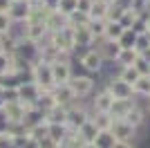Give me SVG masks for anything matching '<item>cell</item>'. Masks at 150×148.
<instances>
[{
    "mask_svg": "<svg viewBox=\"0 0 150 148\" xmlns=\"http://www.w3.org/2000/svg\"><path fill=\"white\" fill-rule=\"evenodd\" d=\"M31 81L36 83L43 92H47V90H54L56 88V83H54V74H52V65L45 61H34V65H31Z\"/></svg>",
    "mask_w": 150,
    "mask_h": 148,
    "instance_id": "6da1fadb",
    "label": "cell"
},
{
    "mask_svg": "<svg viewBox=\"0 0 150 148\" xmlns=\"http://www.w3.org/2000/svg\"><path fill=\"white\" fill-rule=\"evenodd\" d=\"M47 41H50L54 47H58V49H61V54H65V56H72L76 52L74 29H72V27H63V29H58V31H50Z\"/></svg>",
    "mask_w": 150,
    "mask_h": 148,
    "instance_id": "7a4b0ae2",
    "label": "cell"
},
{
    "mask_svg": "<svg viewBox=\"0 0 150 148\" xmlns=\"http://www.w3.org/2000/svg\"><path fill=\"white\" fill-rule=\"evenodd\" d=\"M79 63H81L83 72L88 74H101L103 72V68H105V58H103V54L99 52V47L94 45V47L90 49H83V54L79 56Z\"/></svg>",
    "mask_w": 150,
    "mask_h": 148,
    "instance_id": "3957f363",
    "label": "cell"
},
{
    "mask_svg": "<svg viewBox=\"0 0 150 148\" xmlns=\"http://www.w3.org/2000/svg\"><path fill=\"white\" fill-rule=\"evenodd\" d=\"M69 90L74 92V97L76 99H85V97H90V94L94 92V88H96V81H94V76L92 74H74L72 79H69Z\"/></svg>",
    "mask_w": 150,
    "mask_h": 148,
    "instance_id": "277c9868",
    "label": "cell"
},
{
    "mask_svg": "<svg viewBox=\"0 0 150 148\" xmlns=\"http://www.w3.org/2000/svg\"><path fill=\"white\" fill-rule=\"evenodd\" d=\"M103 88L110 90V94H112L114 99H134V88H132L130 83H125L123 79H119L117 74L108 76V81H105Z\"/></svg>",
    "mask_w": 150,
    "mask_h": 148,
    "instance_id": "5b68a950",
    "label": "cell"
},
{
    "mask_svg": "<svg viewBox=\"0 0 150 148\" xmlns=\"http://www.w3.org/2000/svg\"><path fill=\"white\" fill-rule=\"evenodd\" d=\"M52 74H54V83L56 85H65L69 79L74 76V68H72V56H63L56 63H52Z\"/></svg>",
    "mask_w": 150,
    "mask_h": 148,
    "instance_id": "8992f818",
    "label": "cell"
},
{
    "mask_svg": "<svg viewBox=\"0 0 150 148\" xmlns=\"http://www.w3.org/2000/svg\"><path fill=\"white\" fill-rule=\"evenodd\" d=\"M90 119H92V112H90L85 105H81L79 101L67 108V128L69 130H79L83 123L90 121Z\"/></svg>",
    "mask_w": 150,
    "mask_h": 148,
    "instance_id": "52a82bcc",
    "label": "cell"
},
{
    "mask_svg": "<svg viewBox=\"0 0 150 148\" xmlns=\"http://www.w3.org/2000/svg\"><path fill=\"white\" fill-rule=\"evenodd\" d=\"M110 132H112L117 139H123V142H134V137H137V128L130 126L125 119H114Z\"/></svg>",
    "mask_w": 150,
    "mask_h": 148,
    "instance_id": "ba28073f",
    "label": "cell"
},
{
    "mask_svg": "<svg viewBox=\"0 0 150 148\" xmlns=\"http://www.w3.org/2000/svg\"><path fill=\"white\" fill-rule=\"evenodd\" d=\"M74 43H76V52L79 49H90L96 45V38H94L92 29H90V23L74 29Z\"/></svg>",
    "mask_w": 150,
    "mask_h": 148,
    "instance_id": "9c48e42d",
    "label": "cell"
},
{
    "mask_svg": "<svg viewBox=\"0 0 150 148\" xmlns=\"http://www.w3.org/2000/svg\"><path fill=\"white\" fill-rule=\"evenodd\" d=\"M2 117L7 119V123L11 126V123H25V110H23V105L20 101H9V103L2 105Z\"/></svg>",
    "mask_w": 150,
    "mask_h": 148,
    "instance_id": "30bf717a",
    "label": "cell"
},
{
    "mask_svg": "<svg viewBox=\"0 0 150 148\" xmlns=\"http://www.w3.org/2000/svg\"><path fill=\"white\" fill-rule=\"evenodd\" d=\"M112 103H114V97L110 94V90L101 88L92 99V115L94 112H110L112 110Z\"/></svg>",
    "mask_w": 150,
    "mask_h": 148,
    "instance_id": "8fae6325",
    "label": "cell"
},
{
    "mask_svg": "<svg viewBox=\"0 0 150 148\" xmlns=\"http://www.w3.org/2000/svg\"><path fill=\"white\" fill-rule=\"evenodd\" d=\"M96 47H99V52L103 54L105 63H117V56H119V52H121V43H119V41L101 38L99 43H96Z\"/></svg>",
    "mask_w": 150,
    "mask_h": 148,
    "instance_id": "7c38bea8",
    "label": "cell"
},
{
    "mask_svg": "<svg viewBox=\"0 0 150 148\" xmlns=\"http://www.w3.org/2000/svg\"><path fill=\"white\" fill-rule=\"evenodd\" d=\"M38 52H40V43H34L29 38H20L18 41V52L16 54L23 56L25 61H29V63L38 61Z\"/></svg>",
    "mask_w": 150,
    "mask_h": 148,
    "instance_id": "4fadbf2b",
    "label": "cell"
},
{
    "mask_svg": "<svg viewBox=\"0 0 150 148\" xmlns=\"http://www.w3.org/2000/svg\"><path fill=\"white\" fill-rule=\"evenodd\" d=\"M31 11V2L29 0H13L11 9H9V16L13 18V23H27Z\"/></svg>",
    "mask_w": 150,
    "mask_h": 148,
    "instance_id": "5bb4252c",
    "label": "cell"
},
{
    "mask_svg": "<svg viewBox=\"0 0 150 148\" xmlns=\"http://www.w3.org/2000/svg\"><path fill=\"white\" fill-rule=\"evenodd\" d=\"M47 36H50V29H47L45 23H36V25L27 23V29H25V36L23 38H29V41H34V43H45Z\"/></svg>",
    "mask_w": 150,
    "mask_h": 148,
    "instance_id": "9a60e30c",
    "label": "cell"
},
{
    "mask_svg": "<svg viewBox=\"0 0 150 148\" xmlns=\"http://www.w3.org/2000/svg\"><path fill=\"white\" fill-rule=\"evenodd\" d=\"M65 54H61V49L58 47H54V45L50 43V41H45V43H40V52H38V58L40 61H45V63H56L58 58H63Z\"/></svg>",
    "mask_w": 150,
    "mask_h": 148,
    "instance_id": "2e32d148",
    "label": "cell"
},
{
    "mask_svg": "<svg viewBox=\"0 0 150 148\" xmlns=\"http://www.w3.org/2000/svg\"><path fill=\"white\" fill-rule=\"evenodd\" d=\"M54 97H56V103L58 105H65V108H69V105H74L79 99L74 97V92L69 90V85L65 83V85H56L54 88Z\"/></svg>",
    "mask_w": 150,
    "mask_h": 148,
    "instance_id": "e0dca14e",
    "label": "cell"
},
{
    "mask_svg": "<svg viewBox=\"0 0 150 148\" xmlns=\"http://www.w3.org/2000/svg\"><path fill=\"white\" fill-rule=\"evenodd\" d=\"M134 99H114V103H112V110H110V115H112L114 119H123L128 112L134 108Z\"/></svg>",
    "mask_w": 150,
    "mask_h": 148,
    "instance_id": "ac0fdd59",
    "label": "cell"
},
{
    "mask_svg": "<svg viewBox=\"0 0 150 148\" xmlns=\"http://www.w3.org/2000/svg\"><path fill=\"white\" fill-rule=\"evenodd\" d=\"M45 121L47 123H65L67 126V108L65 105H54L50 110L45 112Z\"/></svg>",
    "mask_w": 150,
    "mask_h": 148,
    "instance_id": "d6986e66",
    "label": "cell"
},
{
    "mask_svg": "<svg viewBox=\"0 0 150 148\" xmlns=\"http://www.w3.org/2000/svg\"><path fill=\"white\" fill-rule=\"evenodd\" d=\"M45 25H47V29H50V31H58V29H63V27H67V16L61 14L58 9H52Z\"/></svg>",
    "mask_w": 150,
    "mask_h": 148,
    "instance_id": "ffe728a7",
    "label": "cell"
},
{
    "mask_svg": "<svg viewBox=\"0 0 150 148\" xmlns=\"http://www.w3.org/2000/svg\"><path fill=\"white\" fill-rule=\"evenodd\" d=\"M139 58V52L134 47H121L119 56H117V68H128L134 65V61Z\"/></svg>",
    "mask_w": 150,
    "mask_h": 148,
    "instance_id": "44dd1931",
    "label": "cell"
},
{
    "mask_svg": "<svg viewBox=\"0 0 150 148\" xmlns=\"http://www.w3.org/2000/svg\"><path fill=\"white\" fill-rule=\"evenodd\" d=\"M76 132H79V137H81L83 142H94V139H96V135H99L101 130H99V126L94 123V119H90V121H85L81 128L76 130Z\"/></svg>",
    "mask_w": 150,
    "mask_h": 148,
    "instance_id": "7402d4cb",
    "label": "cell"
},
{
    "mask_svg": "<svg viewBox=\"0 0 150 148\" xmlns=\"http://www.w3.org/2000/svg\"><path fill=\"white\" fill-rule=\"evenodd\" d=\"M123 119L130 123V126H134V128L139 130V128H141V126L146 123V110L141 108V105H134V108H132V110L128 112Z\"/></svg>",
    "mask_w": 150,
    "mask_h": 148,
    "instance_id": "603a6c76",
    "label": "cell"
},
{
    "mask_svg": "<svg viewBox=\"0 0 150 148\" xmlns=\"http://www.w3.org/2000/svg\"><path fill=\"white\" fill-rule=\"evenodd\" d=\"M108 7H110V2H105V0H94L92 2V9H90V20H105L108 18Z\"/></svg>",
    "mask_w": 150,
    "mask_h": 148,
    "instance_id": "cb8c5ba5",
    "label": "cell"
},
{
    "mask_svg": "<svg viewBox=\"0 0 150 148\" xmlns=\"http://www.w3.org/2000/svg\"><path fill=\"white\" fill-rule=\"evenodd\" d=\"M67 135H69V128L65 126V123H50V132H47V137H50L52 142L63 144Z\"/></svg>",
    "mask_w": 150,
    "mask_h": 148,
    "instance_id": "d4e9b609",
    "label": "cell"
},
{
    "mask_svg": "<svg viewBox=\"0 0 150 148\" xmlns=\"http://www.w3.org/2000/svg\"><path fill=\"white\" fill-rule=\"evenodd\" d=\"M117 76H119V79H123L125 83L134 85V83L139 81V76H141V74H139V70L134 68V65H128V68H119V70H117Z\"/></svg>",
    "mask_w": 150,
    "mask_h": 148,
    "instance_id": "484cf974",
    "label": "cell"
},
{
    "mask_svg": "<svg viewBox=\"0 0 150 148\" xmlns=\"http://www.w3.org/2000/svg\"><path fill=\"white\" fill-rule=\"evenodd\" d=\"M132 88H134V97L148 99V97H150V74H141V76H139V81H137Z\"/></svg>",
    "mask_w": 150,
    "mask_h": 148,
    "instance_id": "4316f807",
    "label": "cell"
},
{
    "mask_svg": "<svg viewBox=\"0 0 150 148\" xmlns=\"http://www.w3.org/2000/svg\"><path fill=\"white\" fill-rule=\"evenodd\" d=\"M92 119H94V123L99 126V130H110L112 128V121H114V117L110 112H94Z\"/></svg>",
    "mask_w": 150,
    "mask_h": 148,
    "instance_id": "83f0119b",
    "label": "cell"
},
{
    "mask_svg": "<svg viewBox=\"0 0 150 148\" xmlns=\"http://www.w3.org/2000/svg\"><path fill=\"white\" fill-rule=\"evenodd\" d=\"M2 38V47H5V54L13 56L16 52H18V41L20 38L16 36V34H5V36H0Z\"/></svg>",
    "mask_w": 150,
    "mask_h": 148,
    "instance_id": "f1b7e54d",
    "label": "cell"
},
{
    "mask_svg": "<svg viewBox=\"0 0 150 148\" xmlns=\"http://www.w3.org/2000/svg\"><path fill=\"white\" fill-rule=\"evenodd\" d=\"M123 29H125V27L121 23L108 20V25H105V38H108V41H119L121 34H123Z\"/></svg>",
    "mask_w": 150,
    "mask_h": 148,
    "instance_id": "f546056e",
    "label": "cell"
},
{
    "mask_svg": "<svg viewBox=\"0 0 150 148\" xmlns=\"http://www.w3.org/2000/svg\"><path fill=\"white\" fill-rule=\"evenodd\" d=\"M114 142H117V137H114L110 130H101L99 135H96V139H94L96 148H112Z\"/></svg>",
    "mask_w": 150,
    "mask_h": 148,
    "instance_id": "4dcf8cb0",
    "label": "cell"
},
{
    "mask_svg": "<svg viewBox=\"0 0 150 148\" xmlns=\"http://www.w3.org/2000/svg\"><path fill=\"white\" fill-rule=\"evenodd\" d=\"M61 14H65V16H72V14H76L79 11V0H61L58 2V7H56Z\"/></svg>",
    "mask_w": 150,
    "mask_h": 148,
    "instance_id": "1f68e13d",
    "label": "cell"
},
{
    "mask_svg": "<svg viewBox=\"0 0 150 148\" xmlns=\"http://www.w3.org/2000/svg\"><path fill=\"white\" fill-rule=\"evenodd\" d=\"M105 25H108V20H90V29H92L96 43L101 38H105Z\"/></svg>",
    "mask_w": 150,
    "mask_h": 148,
    "instance_id": "d6a6232c",
    "label": "cell"
},
{
    "mask_svg": "<svg viewBox=\"0 0 150 148\" xmlns=\"http://www.w3.org/2000/svg\"><path fill=\"white\" fill-rule=\"evenodd\" d=\"M13 29V18L9 16V11H0V36L11 34Z\"/></svg>",
    "mask_w": 150,
    "mask_h": 148,
    "instance_id": "836d02e7",
    "label": "cell"
},
{
    "mask_svg": "<svg viewBox=\"0 0 150 148\" xmlns=\"http://www.w3.org/2000/svg\"><path fill=\"white\" fill-rule=\"evenodd\" d=\"M134 41H137V31L134 29H123V34H121V38H119L121 47H134Z\"/></svg>",
    "mask_w": 150,
    "mask_h": 148,
    "instance_id": "e575fe53",
    "label": "cell"
},
{
    "mask_svg": "<svg viewBox=\"0 0 150 148\" xmlns=\"http://www.w3.org/2000/svg\"><path fill=\"white\" fill-rule=\"evenodd\" d=\"M13 144H16V135L11 130H0V148H13Z\"/></svg>",
    "mask_w": 150,
    "mask_h": 148,
    "instance_id": "d590c367",
    "label": "cell"
},
{
    "mask_svg": "<svg viewBox=\"0 0 150 148\" xmlns=\"http://www.w3.org/2000/svg\"><path fill=\"white\" fill-rule=\"evenodd\" d=\"M148 47H150V36H148V34H137V41H134V49H137L139 54H144Z\"/></svg>",
    "mask_w": 150,
    "mask_h": 148,
    "instance_id": "8d00e7d4",
    "label": "cell"
},
{
    "mask_svg": "<svg viewBox=\"0 0 150 148\" xmlns=\"http://www.w3.org/2000/svg\"><path fill=\"white\" fill-rule=\"evenodd\" d=\"M121 16H123V9H121V7H117L114 2H110V7H108V18H105V20H114V23H119Z\"/></svg>",
    "mask_w": 150,
    "mask_h": 148,
    "instance_id": "74e56055",
    "label": "cell"
},
{
    "mask_svg": "<svg viewBox=\"0 0 150 148\" xmlns=\"http://www.w3.org/2000/svg\"><path fill=\"white\" fill-rule=\"evenodd\" d=\"M134 68L139 70V74H150V61H146L144 56L139 54V58L134 61Z\"/></svg>",
    "mask_w": 150,
    "mask_h": 148,
    "instance_id": "f35d334b",
    "label": "cell"
},
{
    "mask_svg": "<svg viewBox=\"0 0 150 148\" xmlns=\"http://www.w3.org/2000/svg\"><path fill=\"white\" fill-rule=\"evenodd\" d=\"M9 63H11V56L2 52V54H0V72H2V74L7 72V68H9Z\"/></svg>",
    "mask_w": 150,
    "mask_h": 148,
    "instance_id": "ab89813d",
    "label": "cell"
},
{
    "mask_svg": "<svg viewBox=\"0 0 150 148\" xmlns=\"http://www.w3.org/2000/svg\"><path fill=\"white\" fill-rule=\"evenodd\" d=\"M92 2H94V0H79V11H81V14H90Z\"/></svg>",
    "mask_w": 150,
    "mask_h": 148,
    "instance_id": "60d3db41",
    "label": "cell"
},
{
    "mask_svg": "<svg viewBox=\"0 0 150 148\" xmlns=\"http://www.w3.org/2000/svg\"><path fill=\"white\" fill-rule=\"evenodd\" d=\"M112 148H134V144L132 142H123V139H117V142L112 144Z\"/></svg>",
    "mask_w": 150,
    "mask_h": 148,
    "instance_id": "b9f144b4",
    "label": "cell"
},
{
    "mask_svg": "<svg viewBox=\"0 0 150 148\" xmlns=\"http://www.w3.org/2000/svg\"><path fill=\"white\" fill-rule=\"evenodd\" d=\"M40 2H43V5L47 7V9H56V7H58V2H61V0H40Z\"/></svg>",
    "mask_w": 150,
    "mask_h": 148,
    "instance_id": "7bdbcfd3",
    "label": "cell"
},
{
    "mask_svg": "<svg viewBox=\"0 0 150 148\" xmlns=\"http://www.w3.org/2000/svg\"><path fill=\"white\" fill-rule=\"evenodd\" d=\"M13 0H0V11H9Z\"/></svg>",
    "mask_w": 150,
    "mask_h": 148,
    "instance_id": "ee69618b",
    "label": "cell"
},
{
    "mask_svg": "<svg viewBox=\"0 0 150 148\" xmlns=\"http://www.w3.org/2000/svg\"><path fill=\"white\" fill-rule=\"evenodd\" d=\"M79 148H96V144H94V142H83Z\"/></svg>",
    "mask_w": 150,
    "mask_h": 148,
    "instance_id": "f6af8a7d",
    "label": "cell"
},
{
    "mask_svg": "<svg viewBox=\"0 0 150 148\" xmlns=\"http://www.w3.org/2000/svg\"><path fill=\"white\" fill-rule=\"evenodd\" d=\"M146 112H150V97L146 99Z\"/></svg>",
    "mask_w": 150,
    "mask_h": 148,
    "instance_id": "bcb514c9",
    "label": "cell"
},
{
    "mask_svg": "<svg viewBox=\"0 0 150 148\" xmlns=\"http://www.w3.org/2000/svg\"><path fill=\"white\" fill-rule=\"evenodd\" d=\"M2 52H5V47H2V38H0V54H2Z\"/></svg>",
    "mask_w": 150,
    "mask_h": 148,
    "instance_id": "7dc6e473",
    "label": "cell"
},
{
    "mask_svg": "<svg viewBox=\"0 0 150 148\" xmlns=\"http://www.w3.org/2000/svg\"><path fill=\"white\" fill-rule=\"evenodd\" d=\"M148 31H150V14H148Z\"/></svg>",
    "mask_w": 150,
    "mask_h": 148,
    "instance_id": "c3c4849f",
    "label": "cell"
},
{
    "mask_svg": "<svg viewBox=\"0 0 150 148\" xmlns=\"http://www.w3.org/2000/svg\"><path fill=\"white\" fill-rule=\"evenodd\" d=\"M0 115H2V110H0Z\"/></svg>",
    "mask_w": 150,
    "mask_h": 148,
    "instance_id": "681fc988",
    "label": "cell"
}]
</instances>
